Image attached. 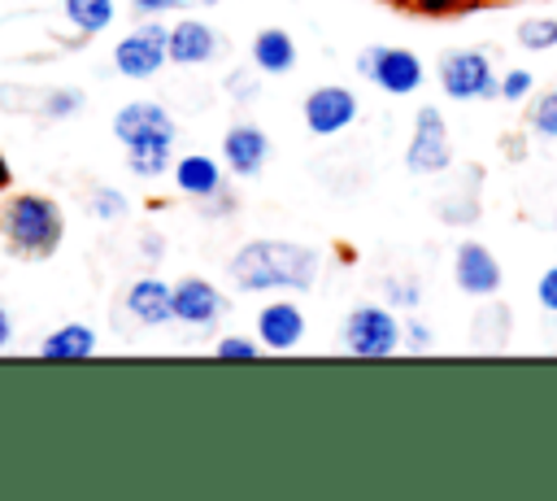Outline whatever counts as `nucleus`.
Wrapping results in <instances>:
<instances>
[{
	"instance_id": "nucleus-1",
	"label": "nucleus",
	"mask_w": 557,
	"mask_h": 501,
	"mask_svg": "<svg viewBox=\"0 0 557 501\" xmlns=\"http://www.w3.org/2000/svg\"><path fill=\"white\" fill-rule=\"evenodd\" d=\"M318 270H322V257L318 248L309 244H292V240H248L226 274L239 292H274V288H287V292H313L318 283Z\"/></svg>"
},
{
	"instance_id": "nucleus-2",
	"label": "nucleus",
	"mask_w": 557,
	"mask_h": 501,
	"mask_svg": "<svg viewBox=\"0 0 557 501\" xmlns=\"http://www.w3.org/2000/svg\"><path fill=\"white\" fill-rule=\"evenodd\" d=\"M0 235L9 244L13 257H26V261H44L61 248L65 240V213L52 196H39V192H17L4 200L0 209Z\"/></svg>"
},
{
	"instance_id": "nucleus-3",
	"label": "nucleus",
	"mask_w": 557,
	"mask_h": 501,
	"mask_svg": "<svg viewBox=\"0 0 557 501\" xmlns=\"http://www.w3.org/2000/svg\"><path fill=\"white\" fill-rule=\"evenodd\" d=\"M400 344V322L387 305H357L344 318V349L357 357H387Z\"/></svg>"
},
{
	"instance_id": "nucleus-4",
	"label": "nucleus",
	"mask_w": 557,
	"mask_h": 501,
	"mask_svg": "<svg viewBox=\"0 0 557 501\" xmlns=\"http://www.w3.org/2000/svg\"><path fill=\"white\" fill-rule=\"evenodd\" d=\"M357 74L370 78L374 87H383L387 96H409L422 87V61L409 52V48H387V44H374L357 57Z\"/></svg>"
},
{
	"instance_id": "nucleus-5",
	"label": "nucleus",
	"mask_w": 557,
	"mask_h": 501,
	"mask_svg": "<svg viewBox=\"0 0 557 501\" xmlns=\"http://www.w3.org/2000/svg\"><path fill=\"white\" fill-rule=\"evenodd\" d=\"M165 61H170V26L161 22H144L113 44V65L126 78H152Z\"/></svg>"
},
{
	"instance_id": "nucleus-6",
	"label": "nucleus",
	"mask_w": 557,
	"mask_h": 501,
	"mask_svg": "<svg viewBox=\"0 0 557 501\" xmlns=\"http://www.w3.org/2000/svg\"><path fill=\"white\" fill-rule=\"evenodd\" d=\"M440 87H444L448 100H483V96H496L500 83L492 74L487 52L461 48V52L440 57Z\"/></svg>"
},
{
	"instance_id": "nucleus-7",
	"label": "nucleus",
	"mask_w": 557,
	"mask_h": 501,
	"mask_svg": "<svg viewBox=\"0 0 557 501\" xmlns=\"http://www.w3.org/2000/svg\"><path fill=\"white\" fill-rule=\"evenodd\" d=\"M113 135L126 148H139V144H165V148H174L178 126H174V118H170L165 105H157V100H131V105H122L113 113Z\"/></svg>"
},
{
	"instance_id": "nucleus-8",
	"label": "nucleus",
	"mask_w": 557,
	"mask_h": 501,
	"mask_svg": "<svg viewBox=\"0 0 557 501\" xmlns=\"http://www.w3.org/2000/svg\"><path fill=\"white\" fill-rule=\"evenodd\" d=\"M453 161V144H448V126L440 118V109H418L413 118V135H409V148H405V166L413 174H440L448 170Z\"/></svg>"
},
{
	"instance_id": "nucleus-9",
	"label": "nucleus",
	"mask_w": 557,
	"mask_h": 501,
	"mask_svg": "<svg viewBox=\"0 0 557 501\" xmlns=\"http://www.w3.org/2000/svg\"><path fill=\"white\" fill-rule=\"evenodd\" d=\"M305 126L313 131V135H339L344 126H352V118H357V96L348 91V87H313L309 96H305Z\"/></svg>"
},
{
	"instance_id": "nucleus-10",
	"label": "nucleus",
	"mask_w": 557,
	"mask_h": 501,
	"mask_svg": "<svg viewBox=\"0 0 557 501\" xmlns=\"http://www.w3.org/2000/svg\"><path fill=\"white\" fill-rule=\"evenodd\" d=\"M222 161H226V170L239 174V179L261 174L265 161H270V135H265L261 126H252V122H235V126L222 135Z\"/></svg>"
},
{
	"instance_id": "nucleus-11",
	"label": "nucleus",
	"mask_w": 557,
	"mask_h": 501,
	"mask_svg": "<svg viewBox=\"0 0 557 501\" xmlns=\"http://www.w3.org/2000/svg\"><path fill=\"white\" fill-rule=\"evenodd\" d=\"M226 309V296L209 279H178L174 283V318L187 327H213Z\"/></svg>"
},
{
	"instance_id": "nucleus-12",
	"label": "nucleus",
	"mask_w": 557,
	"mask_h": 501,
	"mask_svg": "<svg viewBox=\"0 0 557 501\" xmlns=\"http://www.w3.org/2000/svg\"><path fill=\"white\" fill-rule=\"evenodd\" d=\"M453 279H457V288L466 296H492L500 288V261L483 244L466 240L457 248V257H453Z\"/></svg>"
},
{
	"instance_id": "nucleus-13",
	"label": "nucleus",
	"mask_w": 557,
	"mask_h": 501,
	"mask_svg": "<svg viewBox=\"0 0 557 501\" xmlns=\"http://www.w3.org/2000/svg\"><path fill=\"white\" fill-rule=\"evenodd\" d=\"M305 335V314L292 305V301H270L261 314H257V340L274 353H287L296 349Z\"/></svg>"
},
{
	"instance_id": "nucleus-14",
	"label": "nucleus",
	"mask_w": 557,
	"mask_h": 501,
	"mask_svg": "<svg viewBox=\"0 0 557 501\" xmlns=\"http://www.w3.org/2000/svg\"><path fill=\"white\" fill-rule=\"evenodd\" d=\"M218 48L222 44H218L213 26L200 17H183L170 26V61H178V65H205L218 57Z\"/></svg>"
},
{
	"instance_id": "nucleus-15",
	"label": "nucleus",
	"mask_w": 557,
	"mask_h": 501,
	"mask_svg": "<svg viewBox=\"0 0 557 501\" xmlns=\"http://www.w3.org/2000/svg\"><path fill=\"white\" fill-rule=\"evenodd\" d=\"M126 309H131L135 322H144V327H161V322L174 318V288L161 283V279H152V274H144V279L131 283V292H126Z\"/></svg>"
},
{
	"instance_id": "nucleus-16",
	"label": "nucleus",
	"mask_w": 557,
	"mask_h": 501,
	"mask_svg": "<svg viewBox=\"0 0 557 501\" xmlns=\"http://www.w3.org/2000/svg\"><path fill=\"white\" fill-rule=\"evenodd\" d=\"M174 187L191 200H205V196H218L222 192V166L205 152H187L174 161Z\"/></svg>"
},
{
	"instance_id": "nucleus-17",
	"label": "nucleus",
	"mask_w": 557,
	"mask_h": 501,
	"mask_svg": "<svg viewBox=\"0 0 557 501\" xmlns=\"http://www.w3.org/2000/svg\"><path fill=\"white\" fill-rule=\"evenodd\" d=\"M252 65H257L261 74H287V70L296 65V44H292V35L278 30V26L257 30V39H252Z\"/></svg>"
},
{
	"instance_id": "nucleus-18",
	"label": "nucleus",
	"mask_w": 557,
	"mask_h": 501,
	"mask_svg": "<svg viewBox=\"0 0 557 501\" xmlns=\"http://www.w3.org/2000/svg\"><path fill=\"white\" fill-rule=\"evenodd\" d=\"M91 353H96V331L83 322H65L39 340V357H48V362H74V357H91Z\"/></svg>"
},
{
	"instance_id": "nucleus-19",
	"label": "nucleus",
	"mask_w": 557,
	"mask_h": 501,
	"mask_svg": "<svg viewBox=\"0 0 557 501\" xmlns=\"http://www.w3.org/2000/svg\"><path fill=\"white\" fill-rule=\"evenodd\" d=\"M61 9L78 35H100L113 22V0H61Z\"/></svg>"
},
{
	"instance_id": "nucleus-20",
	"label": "nucleus",
	"mask_w": 557,
	"mask_h": 501,
	"mask_svg": "<svg viewBox=\"0 0 557 501\" xmlns=\"http://www.w3.org/2000/svg\"><path fill=\"white\" fill-rule=\"evenodd\" d=\"M126 166H131V174H139V179H161V174L170 170V148H165V144L126 148Z\"/></svg>"
},
{
	"instance_id": "nucleus-21",
	"label": "nucleus",
	"mask_w": 557,
	"mask_h": 501,
	"mask_svg": "<svg viewBox=\"0 0 557 501\" xmlns=\"http://www.w3.org/2000/svg\"><path fill=\"white\" fill-rule=\"evenodd\" d=\"M513 35L527 52H548V48H557V17H522Z\"/></svg>"
},
{
	"instance_id": "nucleus-22",
	"label": "nucleus",
	"mask_w": 557,
	"mask_h": 501,
	"mask_svg": "<svg viewBox=\"0 0 557 501\" xmlns=\"http://www.w3.org/2000/svg\"><path fill=\"white\" fill-rule=\"evenodd\" d=\"M527 126H531L535 135H544V139H557V87L531 100V109H527Z\"/></svg>"
},
{
	"instance_id": "nucleus-23",
	"label": "nucleus",
	"mask_w": 557,
	"mask_h": 501,
	"mask_svg": "<svg viewBox=\"0 0 557 501\" xmlns=\"http://www.w3.org/2000/svg\"><path fill=\"white\" fill-rule=\"evenodd\" d=\"M78 105H83V96H78L74 87H61V91H44V96H39L44 118H70Z\"/></svg>"
},
{
	"instance_id": "nucleus-24",
	"label": "nucleus",
	"mask_w": 557,
	"mask_h": 501,
	"mask_svg": "<svg viewBox=\"0 0 557 501\" xmlns=\"http://www.w3.org/2000/svg\"><path fill=\"white\" fill-rule=\"evenodd\" d=\"M91 213H96L100 222H113V218L126 213V196H122L117 187H96V196H91Z\"/></svg>"
},
{
	"instance_id": "nucleus-25",
	"label": "nucleus",
	"mask_w": 557,
	"mask_h": 501,
	"mask_svg": "<svg viewBox=\"0 0 557 501\" xmlns=\"http://www.w3.org/2000/svg\"><path fill=\"white\" fill-rule=\"evenodd\" d=\"M531 74L527 70H509L505 78H500V87H496V96H505V100H522V96H531Z\"/></svg>"
},
{
	"instance_id": "nucleus-26",
	"label": "nucleus",
	"mask_w": 557,
	"mask_h": 501,
	"mask_svg": "<svg viewBox=\"0 0 557 501\" xmlns=\"http://www.w3.org/2000/svg\"><path fill=\"white\" fill-rule=\"evenodd\" d=\"M213 353H218L222 362H226V357H257V340H244V335H222Z\"/></svg>"
},
{
	"instance_id": "nucleus-27",
	"label": "nucleus",
	"mask_w": 557,
	"mask_h": 501,
	"mask_svg": "<svg viewBox=\"0 0 557 501\" xmlns=\"http://www.w3.org/2000/svg\"><path fill=\"white\" fill-rule=\"evenodd\" d=\"M535 296H540V305H544L548 314H557V266H548V270L540 274V283H535Z\"/></svg>"
},
{
	"instance_id": "nucleus-28",
	"label": "nucleus",
	"mask_w": 557,
	"mask_h": 501,
	"mask_svg": "<svg viewBox=\"0 0 557 501\" xmlns=\"http://www.w3.org/2000/svg\"><path fill=\"white\" fill-rule=\"evenodd\" d=\"M387 301H392V305H400V309H413L422 296H418V288H413V283L392 279V283H387Z\"/></svg>"
},
{
	"instance_id": "nucleus-29",
	"label": "nucleus",
	"mask_w": 557,
	"mask_h": 501,
	"mask_svg": "<svg viewBox=\"0 0 557 501\" xmlns=\"http://www.w3.org/2000/svg\"><path fill=\"white\" fill-rule=\"evenodd\" d=\"M183 0H131V9L139 13V17H157V13H170V9H178Z\"/></svg>"
},
{
	"instance_id": "nucleus-30",
	"label": "nucleus",
	"mask_w": 557,
	"mask_h": 501,
	"mask_svg": "<svg viewBox=\"0 0 557 501\" xmlns=\"http://www.w3.org/2000/svg\"><path fill=\"white\" fill-rule=\"evenodd\" d=\"M405 340H409L413 349H426V344H431V331H426V322L409 318V322H405Z\"/></svg>"
},
{
	"instance_id": "nucleus-31",
	"label": "nucleus",
	"mask_w": 557,
	"mask_h": 501,
	"mask_svg": "<svg viewBox=\"0 0 557 501\" xmlns=\"http://www.w3.org/2000/svg\"><path fill=\"white\" fill-rule=\"evenodd\" d=\"M9 340H13V318H9V309L0 305V349H4Z\"/></svg>"
},
{
	"instance_id": "nucleus-32",
	"label": "nucleus",
	"mask_w": 557,
	"mask_h": 501,
	"mask_svg": "<svg viewBox=\"0 0 557 501\" xmlns=\"http://www.w3.org/2000/svg\"><path fill=\"white\" fill-rule=\"evenodd\" d=\"M418 4H422L426 13H448V9L457 4V0H418Z\"/></svg>"
},
{
	"instance_id": "nucleus-33",
	"label": "nucleus",
	"mask_w": 557,
	"mask_h": 501,
	"mask_svg": "<svg viewBox=\"0 0 557 501\" xmlns=\"http://www.w3.org/2000/svg\"><path fill=\"white\" fill-rule=\"evenodd\" d=\"M231 83H235V96H252V87H248V74H244V70H239Z\"/></svg>"
},
{
	"instance_id": "nucleus-34",
	"label": "nucleus",
	"mask_w": 557,
	"mask_h": 501,
	"mask_svg": "<svg viewBox=\"0 0 557 501\" xmlns=\"http://www.w3.org/2000/svg\"><path fill=\"white\" fill-rule=\"evenodd\" d=\"M161 248H165V244H161V235H157V240H152V235H144V253H148V257H161Z\"/></svg>"
},
{
	"instance_id": "nucleus-35",
	"label": "nucleus",
	"mask_w": 557,
	"mask_h": 501,
	"mask_svg": "<svg viewBox=\"0 0 557 501\" xmlns=\"http://www.w3.org/2000/svg\"><path fill=\"white\" fill-rule=\"evenodd\" d=\"M13 183V170H9V161H4V152H0V192Z\"/></svg>"
},
{
	"instance_id": "nucleus-36",
	"label": "nucleus",
	"mask_w": 557,
	"mask_h": 501,
	"mask_svg": "<svg viewBox=\"0 0 557 501\" xmlns=\"http://www.w3.org/2000/svg\"><path fill=\"white\" fill-rule=\"evenodd\" d=\"M200 4H218V0H200Z\"/></svg>"
},
{
	"instance_id": "nucleus-37",
	"label": "nucleus",
	"mask_w": 557,
	"mask_h": 501,
	"mask_svg": "<svg viewBox=\"0 0 557 501\" xmlns=\"http://www.w3.org/2000/svg\"><path fill=\"white\" fill-rule=\"evenodd\" d=\"M553 227H557V213H553Z\"/></svg>"
}]
</instances>
